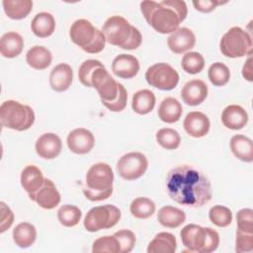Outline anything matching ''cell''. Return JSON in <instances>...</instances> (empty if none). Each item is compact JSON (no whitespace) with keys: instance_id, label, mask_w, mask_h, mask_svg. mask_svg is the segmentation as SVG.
<instances>
[{"instance_id":"1","label":"cell","mask_w":253,"mask_h":253,"mask_svg":"<svg viewBox=\"0 0 253 253\" xmlns=\"http://www.w3.org/2000/svg\"><path fill=\"white\" fill-rule=\"evenodd\" d=\"M166 191L174 202L191 208H201L212 197L208 177L199 169L187 164L174 167L168 172Z\"/></svg>"},{"instance_id":"2","label":"cell","mask_w":253,"mask_h":253,"mask_svg":"<svg viewBox=\"0 0 253 253\" xmlns=\"http://www.w3.org/2000/svg\"><path fill=\"white\" fill-rule=\"evenodd\" d=\"M141 13L146 22L160 34H172L186 19L188 8L181 0H146L140 2Z\"/></svg>"},{"instance_id":"3","label":"cell","mask_w":253,"mask_h":253,"mask_svg":"<svg viewBox=\"0 0 253 253\" xmlns=\"http://www.w3.org/2000/svg\"><path fill=\"white\" fill-rule=\"evenodd\" d=\"M102 32L106 41L123 49H136L142 42V37L137 28L122 16H112L106 20Z\"/></svg>"},{"instance_id":"4","label":"cell","mask_w":253,"mask_h":253,"mask_svg":"<svg viewBox=\"0 0 253 253\" xmlns=\"http://www.w3.org/2000/svg\"><path fill=\"white\" fill-rule=\"evenodd\" d=\"M85 179L86 187L82 191L89 201H104L113 194L114 173L109 164L99 162L92 165L87 171Z\"/></svg>"},{"instance_id":"5","label":"cell","mask_w":253,"mask_h":253,"mask_svg":"<svg viewBox=\"0 0 253 253\" xmlns=\"http://www.w3.org/2000/svg\"><path fill=\"white\" fill-rule=\"evenodd\" d=\"M183 245L190 252L211 253L219 245V234L211 227L190 223L185 225L180 231Z\"/></svg>"},{"instance_id":"6","label":"cell","mask_w":253,"mask_h":253,"mask_svg":"<svg viewBox=\"0 0 253 253\" xmlns=\"http://www.w3.org/2000/svg\"><path fill=\"white\" fill-rule=\"evenodd\" d=\"M69 37L72 42L88 53L101 52L107 42L103 32L86 19H78L71 25Z\"/></svg>"},{"instance_id":"7","label":"cell","mask_w":253,"mask_h":253,"mask_svg":"<svg viewBox=\"0 0 253 253\" xmlns=\"http://www.w3.org/2000/svg\"><path fill=\"white\" fill-rule=\"evenodd\" d=\"M0 121L4 127L23 131L33 126L35 113L28 105L14 100H7L0 107Z\"/></svg>"},{"instance_id":"8","label":"cell","mask_w":253,"mask_h":253,"mask_svg":"<svg viewBox=\"0 0 253 253\" xmlns=\"http://www.w3.org/2000/svg\"><path fill=\"white\" fill-rule=\"evenodd\" d=\"M252 46L251 36L240 27L230 28L219 42L221 53L230 58L251 56Z\"/></svg>"},{"instance_id":"9","label":"cell","mask_w":253,"mask_h":253,"mask_svg":"<svg viewBox=\"0 0 253 253\" xmlns=\"http://www.w3.org/2000/svg\"><path fill=\"white\" fill-rule=\"evenodd\" d=\"M122 213L114 205H104L92 208L85 215L83 224L87 231L97 232L115 226L121 219Z\"/></svg>"},{"instance_id":"10","label":"cell","mask_w":253,"mask_h":253,"mask_svg":"<svg viewBox=\"0 0 253 253\" xmlns=\"http://www.w3.org/2000/svg\"><path fill=\"white\" fill-rule=\"evenodd\" d=\"M91 86L95 88L103 105L116 101L123 84L117 82L108 72L105 66L97 67L91 75Z\"/></svg>"},{"instance_id":"11","label":"cell","mask_w":253,"mask_h":253,"mask_svg":"<svg viewBox=\"0 0 253 253\" xmlns=\"http://www.w3.org/2000/svg\"><path fill=\"white\" fill-rule=\"evenodd\" d=\"M145 79L150 86L159 90L169 91L177 86L179 74L170 64L159 62L147 68L145 71Z\"/></svg>"},{"instance_id":"12","label":"cell","mask_w":253,"mask_h":253,"mask_svg":"<svg viewBox=\"0 0 253 253\" xmlns=\"http://www.w3.org/2000/svg\"><path fill=\"white\" fill-rule=\"evenodd\" d=\"M146 156L137 151L124 154L117 162V172L125 180L132 181L140 178L147 170Z\"/></svg>"},{"instance_id":"13","label":"cell","mask_w":253,"mask_h":253,"mask_svg":"<svg viewBox=\"0 0 253 253\" xmlns=\"http://www.w3.org/2000/svg\"><path fill=\"white\" fill-rule=\"evenodd\" d=\"M29 198L36 202L44 210H52L60 203V194L57 191L54 183L47 178H44L42 186L33 194H29Z\"/></svg>"},{"instance_id":"14","label":"cell","mask_w":253,"mask_h":253,"mask_svg":"<svg viewBox=\"0 0 253 253\" xmlns=\"http://www.w3.org/2000/svg\"><path fill=\"white\" fill-rule=\"evenodd\" d=\"M66 142L71 152L75 154H86L94 147L95 137L87 128L78 127L68 133Z\"/></svg>"},{"instance_id":"15","label":"cell","mask_w":253,"mask_h":253,"mask_svg":"<svg viewBox=\"0 0 253 253\" xmlns=\"http://www.w3.org/2000/svg\"><path fill=\"white\" fill-rule=\"evenodd\" d=\"M196 43V36L192 30L182 27L173 32L167 39V44L174 53L181 54L193 48Z\"/></svg>"},{"instance_id":"16","label":"cell","mask_w":253,"mask_h":253,"mask_svg":"<svg viewBox=\"0 0 253 253\" xmlns=\"http://www.w3.org/2000/svg\"><path fill=\"white\" fill-rule=\"evenodd\" d=\"M37 154L43 159H53L59 155L62 149L60 137L53 132L42 134L35 144Z\"/></svg>"},{"instance_id":"17","label":"cell","mask_w":253,"mask_h":253,"mask_svg":"<svg viewBox=\"0 0 253 253\" xmlns=\"http://www.w3.org/2000/svg\"><path fill=\"white\" fill-rule=\"evenodd\" d=\"M139 61L138 59L126 53H122L117 55L112 62L113 73L123 79L133 78L139 71Z\"/></svg>"},{"instance_id":"18","label":"cell","mask_w":253,"mask_h":253,"mask_svg":"<svg viewBox=\"0 0 253 253\" xmlns=\"http://www.w3.org/2000/svg\"><path fill=\"white\" fill-rule=\"evenodd\" d=\"M208 86L200 79H193L185 83L181 90V98L189 106L202 104L208 96Z\"/></svg>"},{"instance_id":"19","label":"cell","mask_w":253,"mask_h":253,"mask_svg":"<svg viewBox=\"0 0 253 253\" xmlns=\"http://www.w3.org/2000/svg\"><path fill=\"white\" fill-rule=\"evenodd\" d=\"M185 131L193 137H203L210 131L211 123L204 113L202 112H190L183 123Z\"/></svg>"},{"instance_id":"20","label":"cell","mask_w":253,"mask_h":253,"mask_svg":"<svg viewBox=\"0 0 253 253\" xmlns=\"http://www.w3.org/2000/svg\"><path fill=\"white\" fill-rule=\"evenodd\" d=\"M73 70L67 63L55 65L49 74V85L56 92L66 91L72 83Z\"/></svg>"},{"instance_id":"21","label":"cell","mask_w":253,"mask_h":253,"mask_svg":"<svg viewBox=\"0 0 253 253\" xmlns=\"http://www.w3.org/2000/svg\"><path fill=\"white\" fill-rule=\"evenodd\" d=\"M221 122L229 129H241L248 123V114L239 105H229L221 113Z\"/></svg>"},{"instance_id":"22","label":"cell","mask_w":253,"mask_h":253,"mask_svg":"<svg viewBox=\"0 0 253 253\" xmlns=\"http://www.w3.org/2000/svg\"><path fill=\"white\" fill-rule=\"evenodd\" d=\"M24 47V40L22 36L16 32H8L2 35L0 39L1 55L7 58L18 56Z\"/></svg>"},{"instance_id":"23","label":"cell","mask_w":253,"mask_h":253,"mask_svg":"<svg viewBox=\"0 0 253 253\" xmlns=\"http://www.w3.org/2000/svg\"><path fill=\"white\" fill-rule=\"evenodd\" d=\"M26 61L30 67L37 70H43L50 65L52 54L48 48L42 45H35L27 51Z\"/></svg>"},{"instance_id":"24","label":"cell","mask_w":253,"mask_h":253,"mask_svg":"<svg viewBox=\"0 0 253 253\" xmlns=\"http://www.w3.org/2000/svg\"><path fill=\"white\" fill-rule=\"evenodd\" d=\"M230 149L233 155L241 161H253V142L252 139L243 134H235L230 139Z\"/></svg>"},{"instance_id":"25","label":"cell","mask_w":253,"mask_h":253,"mask_svg":"<svg viewBox=\"0 0 253 253\" xmlns=\"http://www.w3.org/2000/svg\"><path fill=\"white\" fill-rule=\"evenodd\" d=\"M43 181L42 172L36 165H27L21 173V185L28 195L38 191L42 186Z\"/></svg>"},{"instance_id":"26","label":"cell","mask_w":253,"mask_h":253,"mask_svg":"<svg viewBox=\"0 0 253 253\" xmlns=\"http://www.w3.org/2000/svg\"><path fill=\"white\" fill-rule=\"evenodd\" d=\"M183 113L181 103L173 97H167L159 105L158 117L166 124H173L180 120Z\"/></svg>"},{"instance_id":"27","label":"cell","mask_w":253,"mask_h":253,"mask_svg":"<svg viewBox=\"0 0 253 253\" xmlns=\"http://www.w3.org/2000/svg\"><path fill=\"white\" fill-rule=\"evenodd\" d=\"M31 30L39 38H47L55 30V20L50 13H38L31 22Z\"/></svg>"},{"instance_id":"28","label":"cell","mask_w":253,"mask_h":253,"mask_svg":"<svg viewBox=\"0 0 253 253\" xmlns=\"http://www.w3.org/2000/svg\"><path fill=\"white\" fill-rule=\"evenodd\" d=\"M177 249L175 236L170 232H159L149 242L147 253H174Z\"/></svg>"},{"instance_id":"29","label":"cell","mask_w":253,"mask_h":253,"mask_svg":"<svg viewBox=\"0 0 253 253\" xmlns=\"http://www.w3.org/2000/svg\"><path fill=\"white\" fill-rule=\"evenodd\" d=\"M157 219L159 223L164 227L176 228L185 222L186 214L182 210L178 208L172 206H164L158 211Z\"/></svg>"},{"instance_id":"30","label":"cell","mask_w":253,"mask_h":253,"mask_svg":"<svg viewBox=\"0 0 253 253\" xmlns=\"http://www.w3.org/2000/svg\"><path fill=\"white\" fill-rule=\"evenodd\" d=\"M13 240L20 248H28L34 244L37 238V229L30 222H21L13 229Z\"/></svg>"},{"instance_id":"31","label":"cell","mask_w":253,"mask_h":253,"mask_svg":"<svg viewBox=\"0 0 253 253\" xmlns=\"http://www.w3.org/2000/svg\"><path fill=\"white\" fill-rule=\"evenodd\" d=\"M155 95L148 89L136 91L131 99V109L138 115H146L155 107Z\"/></svg>"},{"instance_id":"32","label":"cell","mask_w":253,"mask_h":253,"mask_svg":"<svg viewBox=\"0 0 253 253\" xmlns=\"http://www.w3.org/2000/svg\"><path fill=\"white\" fill-rule=\"evenodd\" d=\"M5 14L13 20L26 18L33 9L31 0H4L2 2Z\"/></svg>"},{"instance_id":"33","label":"cell","mask_w":253,"mask_h":253,"mask_svg":"<svg viewBox=\"0 0 253 253\" xmlns=\"http://www.w3.org/2000/svg\"><path fill=\"white\" fill-rule=\"evenodd\" d=\"M130 213L139 219L150 217L155 212V204L146 197L135 198L129 206Z\"/></svg>"},{"instance_id":"34","label":"cell","mask_w":253,"mask_h":253,"mask_svg":"<svg viewBox=\"0 0 253 253\" xmlns=\"http://www.w3.org/2000/svg\"><path fill=\"white\" fill-rule=\"evenodd\" d=\"M81 210L73 205H63L57 211L58 221L66 227L77 225L81 219Z\"/></svg>"},{"instance_id":"35","label":"cell","mask_w":253,"mask_h":253,"mask_svg":"<svg viewBox=\"0 0 253 253\" xmlns=\"http://www.w3.org/2000/svg\"><path fill=\"white\" fill-rule=\"evenodd\" d=\"M156 141L160 146L168 150H174L180 146L181 136L177 130L170 127L160 128L156 132Z\"/></svg>"},{"instance_id":"36","label":"cell","mask_w":253,"mask_h":253,"mask_svg":"<svg viewBox=\"0 0 253 253\" xmlns=\"http://www.w3.org/2000/svg\"><path fill=\"white\" fill-rule=\"evenodd\" d=\"M208 77L212 85L220 87L229 81L230 71L224 63L214 62L209 67Z\"/></svg>"},{"instance_id":"37","label":"cell","mask_w":253,"mask_h":253,"mask_svg":"<svg viewBox=\"0 0 253 253\" xmlns=\"http://www.w3.org/2000/svg\"><path fill=\"white\" fill-rule=\"evenodd\" d=\"M181 66L185 72L189 74H197L204 69L205 58L197 51H190L183 56Z\"/></svg>"},{"instance_id":"38","label":"cell","mask_w":253,"mask_h":253,"mask_svg":"<svg viewBox=\"0 0 253 253\" xmlns=\"http://www.w3.org/2000/svg\"><path fill=\"white\" fill-rule=\"evenodd\" d=\"M209 218L214 225L226 227L232 221V212L227 207L215 205L210 209Z\"/></svg>"},{"instance_id":"39","label":"cell","mask_w":253,"mask_h":253,"mask_svg":"<svg viewBox=\"0 0 253 253\" xmlns=\"http://www.w3.org/2000/svg\"><path fill=\"white\" fill-rule=\"evenodd\" d=\"M120 243L115 235H105L97 238L92 245L93 253H120Z\"/></svg>"},{"instance_id":"40","label":"cell","mask_w":253,"mask_h":253,"mask_svg":"<svg viewBox=\"0 0 253 253\" xmlns=\"http://www.w3.org/2000/svg\"><path fill=\"white\" fill-rule=\"evenodd\" d=\"M101 66H104V64L97 59H87L83 61L78 69L79 81L86 87H92L91 81H90L92 72L97 67H101Z\"/></svg>"},{"instance_id":"41","label":"cell","mask_w":253,"mask_h":253,"mask_svg":"<svg viewBox=\"0 0 253 253\" xmlns=\"http://www.w3.org/2000/svg\"><path fill=\"white\" fill-rule=\"evenodd\" d=\"M120 243V253L130 252L135 245V234L128 229H121L114 233Z\"/></svg>"},{"instance_id":"42","label":"cell","mask_w":253,"mask_h":253,"mask_svg":"<svg viewBox=\"0 0 253 253\" xmlns=\"http://www.w3.org/2000/svg\"><path fill=\"white\" fill-rule=\"evenodd\" d=\"M237 229L244 232L253 233V211L245 208L236 213Z\"/></svg>"},{"instance_id":"43","label":"cell","mask_w":253,"mask_h":253,"mask_svg":"<svg viewBox=\"0 0 253 253\" xmlns=\"http://www.w3.org/2000/svg\"><path fill=\"white\" fill-rule=\"evenodd\" d=\"M253 250V233L236 230L235 251L238 253L251 252Z\"/></svg>"},{"instance_id":"44","label":"cell","mask_w":253,"mask_h":253,"mask_svg":"<svg viewBox=\"0 0 253 253\" xmlns=\"http://www.w3.org/2000/svg\"><path fill=\"white\" fill-rule=\"evenodd\" d=\"M0 208H1V226H0V232H4L7 230L9 227L14 222V213L11 211L9 207L4 202L0 203Z\"/></svg>"},{"instance_id":"45","label":"cell","mask_w":253,"mask_h":253,"mask_svg":"<svg viewBox=\"0 0 253 253\" xmlns=\"http://www.w3.org/2000/svg\"><path fill=\"white\" fill-rule=\"evenodd\" d=\"M126 100H127V92H126V88L123 85V87L121 88V92L119 94V97L116 99V101H114L112 103L105 104L104 106L108 110H110L111 112H121L126 108Z\"/></svg>"},{"instance_id":"46","label":"cell","mask_w":253,"mask_h":253,"mask_svg":"<svg viewBox=\"0 0 253 253\" xmlns=\"http://www.w3.org/2000/svg\"><path fill=\"white\" fill-rule=\"evenodd\" d=\"M192 3L196 10L202 13H210L213 11L218 5L225 4L226 2H222L219 0H195Z\"/></svg>"},{"instance_id":"47","label":"cell","mask_w":253,"mask_h":253,"mask_svg":"<svg viewBox=\"0 0 253 253\" xmlns=\"http://www.w3.org/2000/svg\"><path fill=\"white\" fill-rule=\"evenodd\" d=\"M242 76L249 82L253 80L252 78V66H251V56H248L247 60L244 62L242 67Z\"/></svg>"}]
</instances>
